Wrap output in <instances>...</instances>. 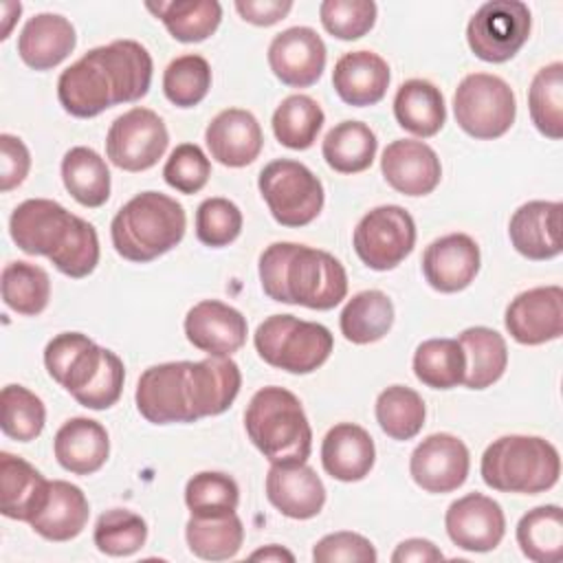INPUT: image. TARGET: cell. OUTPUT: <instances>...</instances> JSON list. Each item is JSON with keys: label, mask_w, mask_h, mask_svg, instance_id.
<instances>
[{"label": "cell", "mask_w": 563, "mask_h": 563, "mask_svg": "<svg viewBox=\"0 0 563 563\" xmlns=\"http://www.w3.org/2000/svg\"><path fill=\"white\" fill-rule=\"evenodd\" d=\"M242 374L231 356L169 361L147 367L136 383L139 413L152 424L196 422L224 413L238 398Z\"/></svg>", "instance_id": "6da1fadb"}, {"label": "cell", "mask_w": 563, "mask_h": 563, "mask_svg": "<svg viewBox=\"0 0 563 563\" xmlns=\"http://www.w3.org/2000/svg\"><path fill=\"white\" fill-rule=\"evenodd\" d=\"M376 462L372 435L354 422L334 424L321 442L323 471L339 482H361Z\"/></svg>", "instance_id": "f1b7e54d"}, {"label": "cell", "mask_w": 563, "mask_h": 563, "mask_svg": "<svg viewBox=\"0 0 563 563\" xmlns=\"http://www.w3.org/2000/svg\"><path fill=\"white\" fill-rule=\"evenodd\" d=\"M11 240L26 255H44L66 277H88L99 264V238L90 222L55 200L29 198L9 218Z\"/></svg>", "instance_id": "3957f363"}, {"label": "cell", "mask_w": 563, "mask_h": 563, "mask_svg": "<svg viewBox=\"0 0 563 563\" xmlns=\"http://www.w3.org/2000/svg\"><path fill=\"white\" fill-rule=\"evenodd\" d=\"M264 295L279 303L330 310L347 295L343 264L328 251L295 242H275L260 255Z\"/></svg>", "instance_id": "277c9868"}, {"label": "cell", "mask_w": 563, "mask_h": 563, "mask_svg": "<svg viewBox=\"0 0 563 563\" xmlns=\"http://www.w3.org/2000/svg\"><path fill=\"white\" fill-rule=\"evenodd\" d=\"M561 202L530 200L521 205L510 222L508 235L515 251L528 260H552L561 253Z\"/></svg>", "instance_id": "cb8c5ba5"}, {"label": "cell", "mask_w": 563, "mask_h": 563, "mask_svg": "<svg viewBox=\"0 0 563 563\" xmlns=\"http://www.w3.org/2000/svg\"><path fill=\"white\" fill-rule=\"evenodd\" d=\"M292 9L290 0H235V11L244 22L271 26L284 20Z\"/></svg>", "instance_id": "db71d44e"}, {"label": "cell", "mask_w": 563, "mask_h": 563, "mask_svg": "<svg viewBox=\"0 0 563 563\" xmlns=\"http://www.w3.org/2000/svg\"><path fill=\"white\" fill-rule=\"evenodd\" d=\"M185 539L198 559L227 561L240 552L244 541V526L235 510L211 517L191 515L185 526Z\"/></svg>", "instance_id": "8d00e7d4"}, {"label": "cell", "mask_w": 563, "mask_h": 563, "mask_svg": "<svg viewBox=\"0 0 563 563\" xmlns=\"http://www.w3.org/2000/svg\"><path fill=\"white\" fill-rule=\"evenodd\" d=\"M51 299L48 273L31 262H9L2 268V301L24 317L40 314Z\"/></svg>", "instance_id": "7bdbcfd3"}, {"label": "cell", "mask_w": 563, "mask_h": 563, "mask_svg": "<svg viewBox=\"0 0 563 563\" xmlns=\"http://www.w3.org/2000/svg\"><path fill=\"white\" fill-rule=\"evenodd\" d=\"M376 134L363 121H341L336 123L321 143V154L339 174L365 172L376 156Z\"/></svg>", "instance_id": "d590c367"}, {"label": "cell", "mask_w": 563, "mask_h": 563, "mask_svg": "<svg viewBox=\"0 0 563 563\" xmlns=\"http://www.w3.org/2000/svg\"><path fill=\"white\" fill-rule=\"evenodd\" d=\"M323 29L339 40H358L376 22V2L372 0H323L319 4Z\"/></svg>", "instance_id": "681fc988"}, {"label": "cell", "mask_w": 563, "mask_h": 563, "mask_svg": "<svg viewBox=\"0 0 563 563\" xmlns=\"http://www.w3.org/2000/svg\"><path fill=\"white\" fill-rule=\"evenodd\" d=\"M183 205L161 191H141L112 218L110 238L114 251L136 264H147L172 251L185 235Z\"/></svg>", "instance_id": "8992f818"}, {"label": "cell", "mask_w": 563, "mask_h": 563, "mask_svg": "<svg viewBox=\"0 0 563 563\" xmlns=\"http://www.w3.org/2000/svg\"><path fill=\"white\" fill-rule=\"evenodd\" d=\"M169 132L163 119L150 108H132L117 117L106 136V156L125 172H145L163 158Z\"/></svg>", "instance_id": "5bb4252c"}, {"label": "cell", "mask_w": 563, "mask_h": 563, "mask_svg": "<svg viewBox=\"0 0 563 563\" xmlns=\"http://www.w3.org/2000/svg\"><path fill=\"white\" fill-rule=\"evenodd\" d=\"M449 539L468 552L495 550L506 532L501 506L482 493H468L455 499L444 515Z\"/></svg>", "instance_id": "ac0fdd59"}, {"label": "cell", "mask_w": 563, "mask_h": 563, "mask_svg": "<svg viewBox=\"0 0 563 563\" xmlns=\"http://www.w3.org/2000/svg\"><path fill=\"white\" fill-rule=\"evenodd\" d=\"M504 325L521 345H541L563 332V288L537 286L519 292L506 308Z\"/></svg>", "instance_id": "2e32d148"}, {"label": "cell", "mask_w": 563, "mask_h": 563, "mask_svg": "<svg viewBox=\"0 0 563 563\" xmlns=\"http://www.w3.org/2000/svg\"><path fill=\"white\" fill-rule=\"evenodd\" d=\"M376 422L391 440H411L422 431L427 407L422 396L405 385H391L376 398Z\"/></svg>", "instance_id": "b9f144b4"}, {"label": "cell", "mask_w": 563, "mask_h": 563, "mask_svg": "<svg viewBox=\"0 0 563 563\" xmlns=\"http://www.w3.org/2000/svg\"><path fill=\"white\" fill-rule=\"evenodd\" d=\"M312 559L317 563H376L378 554L363 534L341 530L321 537L312 548Z\"/></svg>", "instance_id": "816d5d0a"}, {"label": "cell", "mask_w": 563, "mask_h": 563, "mask_svg": "<svg viewBox=\"0 0 563 563\" xmlns=\"http://www.w3.org/2000/svg\"><path fill=\"white\" fill-rule=\"evenodd\" d=\"M325 44L310 26H290L268 44V66L273 75L290 88L317 84L325 68Z\"/></svg>", "instance_id": "e0dca14e"}, {"label": "cell", "mask_w": 563, "mask_h": 563, "mask_svg": "<svg viewBox=\"0 0 563 563\" xmlns=\"http://www.w3.org/2000/svg\"><path fill=\"white\" fill-rule=\"evenodd\" d=\"M528 110L534 128L559 141L563 136V64L552 62L539 68L528 88Z\"/></svg>", "instance_id": "60d3db41"}, {"label": "cell", "mask_w": 563, "mask_h": 563, "mask_svg": "<svg viewBox=\"0 0 563 563\" xmlns=\"http://www.w3.org/2000/svg\"><path fill=\"white\" fill-rule=\"evenodd\" d=\"M92 539L97 550L108 556H130L145 545L147 523L128 508H112L97 519Z\"/></svg>", "instance_id": "bcb514c9"}, {"label": "cell", "mask_w": 563, "mask_h": 563, "mask_svg": "<svg viewBox=\"0 0 563 563\" xmlns=\"http://www.w3.org/2000/svg\"><path fill=\"white\" fill-rule=\"evenodd\" d=\"M479 473L484 484L493 490L537 495L559 482L561 457L545 438L512 433L486 446Z\"/></svg>", "instance_id": "ba28073f"}, {"label": "cell", "mask_w": 563, "mask_h": 563, "mask_svg": "<svg viewBox=\"0 0 563 563\" xmlns=\"http://www.w3.org/2000/svg\"><path fill=\"white\" fill-rule=\"evenodd\" d=\"M532 15L519 0H490L466 24V42L475 57L488 64L512 59L528 42Z\"/></svg>", "instance_id": "7c38bea8"}, {"label": "cell", "mask_w": 563, "mask_h": 563, "mask_svg": "<svg viewBox=\"0 0 563 563\" xmlns=\"http://www.w3.org/2000/svg\"><path fill=\"white\" fill-rule=\"evenodd\" d=\"M211 176V161L196 143H180L172 150L163 178L165 183L180 194H198Z\"/></svg>", "instance_id": "f907efd6"}, {"label": "cell", "mask_w": 563, "mask_h": 563, "mask_svg": "<svg viewBox=\"0 0 563 563\" xmlns=\"http://www.w3.org/2000/svg\"><path fill=\"white\" fill-rule=\"evenodd\" d=\"M457 341L466 354V374L462 383L468 389H486L504 376L508 365V347L497 330L473 325L466 328Z\"/></svg>", "instance_id": "1f68e13d"}, {"label": "cell", "mask_w": 563, "mask_h": 563, "mask_svg": "<svg viewBox=\"0 0 563 563\" xmlns=\"http://www.w3.org/2000/svg\"><path fill=\"white\" fill-rule=\"evenodd\" d=\"M453 112L468 136L490 141L504 136L515 123L517 99L501 77L471 73L455 88Z\"/></svg>", "instance_id": "8fae6325"}, {"label": "cell", "mask_w": 563, "mask_h": 563, "mask_svg": "<svg viewBox=\"0 0 563 563\" xmlns=\"http://www.w3.org/2000/svg\"><path fill=\"white\" fill-rule=\"evenodd\" d=\"M62 180L81 207L97 209L110 198V169L92 147L77 145L64 154Z\"/></svg>", "instance_id": "d6a6232c"}, {"label": "cell", "mask_w": 563, "mask_h": 563, "mask_svg": "<svg viewBox=\"0 0 563 563\" xmlns=\"http://www.w3.org/2000/svg\"><path fill=\"white\" fill-rule=\"evenodd\" d=\"M55 460L73 475L97 473L110 455V438L101 422L84 416L66 420L53 440Z\"/></svg>", "instance_id": "4316f807"}, {"label": "cell", "mask_w": 563, "mask_h": 563, "mask_svg": "<svg viewBox=\"0 0 563 563\" xmlns=\"http://www.w3.org/2000/svg\"><path fill=\"white\" fill-rule=\"evenodd\" d=\"M444 554L442 550L429 541V539H420V537H413V539H405L396 545L394 554H391V561L394 563H431V561H442Z\"/></svg>", "instance_id": "11a10c76"}, {"label": "cell", "mask_w": 563, "mask_h": 563, "mask_svg": "<svg viewBox=\"0 0 563 563\" xmlns=\"http://www.w3.org/2000/svg\"><path fill=\"white\" fill-rule=\"evenodd\" d=\"M394 117L402 130L429 139L438 134L446 121L444 97L440 88L427 79H407L396 90Z\"/></svg>", "instance_id": "4dcf8cb0"}, {"label": "cell", "mask_w": 563, "mask_h": 563, "mask_svg": "<svg viewBox=\"0 0 563 563\" xmlns=\"http://www.w3.org/2000/svg\"><path fill=\"white\" fill-rule=\"evenodd\" d=\"M394 325V303L383 290L356 292L339 317L341 334L356 345L380 341Z\"/></svg>", "instance_id": "e575fe53"}, {"label": "cell", "mask_w": 563, "mask_h": 563, "mask_svg": "<svg viewBox=\"0 0 563 563\" xmlns=\"http://www.w3.org/2000/svg\"><path fill=\"white\" fill-rule=\"evenodd\" d=\"M266 497L288 519H312L325 504V486L306 462H275L266 473Z\"/></svg>", "instance_id": "7402d4cb"}, {"label": "cell", "mask_w": 563, "mask_h": 563, "mask_svg": "<svg viewBox=\"0 0 563 563\" xmlns=\"http://www.w3.org/2000/svg\"><path fill=\"white\" fill-rule=\"evenodd\" d=\"M31 169V154L22 139L0 134V189L11 191L24 183Z\"/></svg>", "instance_id": "f5cc1de1"}, {"label": "cell", "mask_w": 563, "mask_h": 563, "mask_svg": "<svg viewBox=\"0 0 563 563\" xmlns=\"http://www.w3.org/2000/svg\"><path fill=\"white\" fill-rule=\"evenodd\" d=\"M2 433L18 442L35 440L46 422V409L40 396L24 385H7L0 394Z\"/></svg>", "instance_id": "ee69618b"}, {"label": "cell", "mask_w": 563, "mask_h": 563, "mask_svg": "<svg viewBox=\"0 0 563 563\" xmlns=\"http://www.w3.org/2000/svg\"><path fill=\"white\" fill-rule=\"evenodd\" d=\"M51 495V482L26 460L0 453V512L15 521L31 523Z\"/></svg>", "instance_id": "d4e9b609"}, {"label": "cell", "mask_w": 563, "mask_h": 563, "mask_svg": "<svg viewBox=\"0 0 563 563\" xmlns=\"http://www.w3.org/2000/svg\"><path fill=\"white\" fill-rule=\"evenodd\" d=\"M413 374L431 389H453L466 374V354L457 339H427L413 352Z\"/></svg>", "instance_id": "f35d334b"}, {"label": "cell", "mask_w": 563, "mask_h": 563, "mask_svg": "<svg viewBox=\"0 0 563 563\" xmlns=\"http://www.w3.org/2000/svg\"><path fill=\"white\" fill-rule=\"evenodd\" d=\"M152 11L178 42L194 44L211 37L222 20V7L216 0H172L147 2Z\"/></svg>", "instance_id": "836d02e7"}, {"label": "cell", "mask_w": 563, "mask_h": 563, "mask_svg": "<svg viewBox=\"0 0 563 563\" xmlns=\"http://www.w3.org/2000/svg\"><path fill=\"white\" fill-rule=\"evenodd\" d=\"M517 543L534 563H556L563 556V510L545 504L528 510L517 523Z\"/></svg>", "instance_id": "74e56055"}, {"label": "cell", "mask_w": 563, "mask_h": 563, "mask_svg": "<svg viewBox=\"0 0 563 563\" xmlns=\"http://www.w3.org/2000/svg\"><path fill=\"white\" fill-rule=\"evenodd\" d=\"M242 211L229 198H207L196 209V238L211 249L231 244L242 231Z\"/></svg>", "instance_id": "c3c4849f"}, {"label": "cell", "mask_w": 563, "mask_h": 563, "mask_svg": "<svg viewBox=\"0 0 563 563\" xmlns=\"http://www.w3.org/2000/svg\"><path fill=\"white\" fill-rule=\"evenodd\" d=\"M48 376L59 383L81 407L110 409L123 391V361L81 332H62L44 347Z\"/></svg>", "instance_id": "5b68a950"}, {"label": "cell", "mask_w": 563, "mask_h": 563, "mask_svg": "<svg viewBox=\"0 0 563 563\" xmlns=\"http://www.w3.org/2000/svg\"><path fill=\"white\" fill-rule=\"evenodd\" d=\"M90 506L84 490L70 482L53 479L51 495L31 528L46 541H70L86 528Z\"/></svg>", "instance_id": "f546056e"}, {"label": "cell", "mask_w": 563, "mask_h": 563, "mask_svg": "<svg viewBox=\"0 0 563 563\" xmlns=\"http://www.w3.org/2000/svg\"><path fill=\"white\" fill-rule=\"evenodd\" d=\"M352 244L367 268L391 271L413 251L416 222L398 205L374 207L358 220Z\"/></svg>", "instance_id": "4fadbf2b"}, {"label": "cell", "mask_w": 563, "mask_h": 563, "mask_svg": "<svg viewBox=\"0 0 563 563\" xmlns=\"http://www.w3.org/2000/svg\"><path fill=\"white\" fill-rule=\"evenodd\" d=\"M152 55L141 42L114 40L90 48L62 70L57 99L68 114L90 119L112 106L145 97L152 84Z\"/></svg>", "instance_id": "7a4b0ae2"}, {"label": "cell", "mask_w": 563, "mask_h": 563, "mask_svg": "<svg viewBox=\"0 0 563 563\" xmlns=\"http://www.w3.org/2000/svg\"><path fill=\"white\" fill-rule=\"evenodd\" d=\"M249 559H251V561H288V563H292V561H295V554L288 552L286 548L273 543V545H264V548L251 552Z\"/></svg>", "instance_id": "9f6ffc18"}, {"label": "cell", "mask_w": 563, "mask_h": 563, "mask_svg": "<svg viewBox=\"0 0 563 563\" xmlns=\"http://www.w3.org/2000/svg\"><path fill=\"white\" fill-rule=\"evenodd\" d=\"M325 114L308 95H288L273 112V134L290 150H308L323 128Z\"/></svg>", "instance_id": "ab89813d"}, {"label": "cell", "mask_w": 563, "mask_h": 563, "mask_svg": "<svg viewBox=\"0 0 563 563\" xmlns=\"http://www.w3.org/2000/svg\"><path fill=\"white\" fill-rule=\"evenodd\" d=\"M471 468L466 444L451 433L427 435L409 457L411 479L427 493L444 495L457 490Z\"/></svg>", "instance_id": "9a60e30c"}, {"label": "cell", "mask_w": 563, "mask_h": 563, "mask_svg": "<svg viewBox=\"0 0 563 563\" xmlns=\"http://www.w3.org/2000/svg\"><path fill=\"white\" fill-rule=\"evenodd\" d=\"M479 246L466 233H449L433 240L422 253V273L438 292H460L479 273Z\"/></svg>", "instance_id": "44dd1931"}, {"label": "cell", "mask_w": 563, "mask_h": 563, "mask_svg": "<svg viewBox=\"0 0 563 563\" xmlns=\"http://www.w3.org/2000/svg\"><path fill=\"white\" fill-rule=\"evenodd\" d=\"M332 86L347 106H374L387 92L389 66L374 51H350L336 59Z\"/></svg>", "instance_id": "83f0119b"}, {"label": "cell", "mask_w": 563, "mask_h": 563, "mask_svg": "<svg viewBox=\"0 0 563 563\" xmlns=\"http://www.w3.org/2000/svg\"><path fill=\"white\" fill-rule=\"evenodd\" d=\"M2 11H4V26H2L0 40H7L13 20L20 18V13H22V4H20V2H4V4H2Z\"/></svg>", "instance_id": "6f0895ef"}, {"label": "cell", "mask_w": 563, "mask_h": 563, "mask_svg": "<svg viewBox=\"0 0 563 563\" xmlns=\"http://www.w3.org/2000/svg\"><path fill=\"white\" fill-rule=\"evenodd\" d=\"M380 172L391 189L405 196H427L442 178V165L424 141L396 139L380 156Z\"/></svg>", "instance_id": "ffe728a7"}, {"label": "cell", "mask_w": 563, "mask_h": 563, "mask_svg": "<svg viewBox=\"0 0 563 563\" xmlns=\"http://www.w3.org/2000/svg\"><path fill=\"white\" fill-rule=\"evenodd\" d=\"M211 88V66L198 53L172 59L163 73V92L178 108L198 106Z\"/></svg>", "instance_id": "f6af8a7d"}, {"label": "cell", "mask_w": 563, "mask_h": 563, "mask_svg": "<svg viewBox=\"0 0 563 563\" xmlns=\"http://www.w3.org/2000/svg\"><path fill=\"white\" fill-rule=\"evenodd\" d=\"M185 504L196 517L233 512L240 504V488L235 479L227 473L202 471L187 482Z\"/></svg>", "instance_id": "7dc6e473"}, {"label": "cell", "mask_w": 563, "mask_h": 563, "mask_svg": "<svg viewBox=\"0 0 563 563\" xmlns=\"http://www.w3.org/2000/svg\"><path fill=\"white\" fill-rule=\"evenodd\" d=\"M205 141L211 158L227 167L251 165L264 145V134L257 119L242 108L218 112L205 130Z\"/></svg>", "instance_id": "603a6c76"}, {"label": "cell", "mask_w": 563, "mask_h": 563, "mask_svg": "<svg viewBox=\"0 0 563 563\" xmlns=\"http://www.w3.org/2000/svg\"><path fill=\"white\" fill-rule=\"evenodd\" d=\"M244 427L255 449L271 462H306L312 449V429L299 398L277 385L253 394Z\"/></svg>", "instance_id": "52a82bcc"}, {"label": "cell", "mask_w": 563, "mask_h": 563, "mask_svg": "<svg viewBox=\"0 0 563 563\" xmlns=\"http://www.w3.org/2000/svg\"><path fill=\"white\" fill-rule=\"evenodd\" d=\"M260 194L282 227H306L323 209L321 180L299 161L275 158L260 172Z\"/></svg>", "instance_id": "30bf717a"}, {"label": "cell", "mask_w": 563, "mask_h": 563, "mask_svg": "<svg viewBox=\"0 0 563 563\" xmlns=\"http://www.w3.org/2000/svg\"><path fill=\"white\" fill-rule=\"evenodd\" d=\"M246 317L218 299H202L185 317L187 341L209 356H231L246 343Z\"/></svg>", "instance_id": "d6986e66"}, {"label": "cell", "mask_w": 563, "mask_h": 563, "mask_svg": "<svg viewBox=\"0 0 563 563\" xmlns=\"http://www.w3.org/2000/svg\"><path fill=\"white\" fill-rule=\"evenodd\" d=\"M253 343L264 363L290 374L314 372L328 361L334 347L332 332L325 325L303 321L295 314L266 317L257 325Z\"/></svg>", "instance_id": "9c48e42d"}, {"label": "cell", "mask_w": 563, "mask_h": 563, "mask_svg": "<svg viewBox=\"0 0 563 563\" xmlns=\"http://www.w3.org/2000/svg\"><path fill=\"white\" fill-rule=\"evenodd\" d=\"M77 33L59 13H37L26 20L18 35V55L33 70H48L62 64L75 48Z\"/></svg>", "instance_id": "484cf974"}]
</instances>
